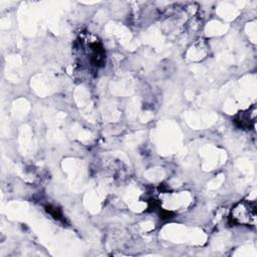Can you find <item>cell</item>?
Listing matches in <instances>:
<instances>
[{
    "mask_svg": "<svg viewBox=\"0 0 257 257\" xmlns=\"http://www.w3.org/2000/svg\"><path fill=\"white\" fill-rule=\"evenodd\" d=\"M256 217V204L243 200L235 204L230 212L229 218L235 225L251 227L255 226Z\"/></svg>",
    "mask_w": 257,
    "mask_h": 257,
    "instance_id": "1",
    "label": "cell"
},
{
    "mask_svg": "<svg viewBox=\"0 0 257 257\" xmlns=\"http://www.w3.org/2000/svg\"><path fill=\"white\" fill-rule=\"evenodd\" d=\"M234 122L241 128L244 130H250L254 128L255 122H256V107L255 105L246 110V111H240L234 118Z\"/></svg>",
    "mask_w": 257,
    "mask_h": 257,
    "instance_id": "2",
    "label": "cell"
},
{
    "mask_svg": "<svg viewBox=\"0 0 257 257\" xmlns=\"http://www.w3.org/2000/svg\"><path fill=\"white\" fill-rule=\"evenodd\" d=\"M45 210L47 213H49L54 219H57V220H60L61 217H62V214L60 212L59 209L51 206V205H48V206H45Z\"/></svg>",
    "mask_w": 257,
    "mask_h": 257,
    "instance_id": "3",
    "label": "cell"
}]
</instances>
